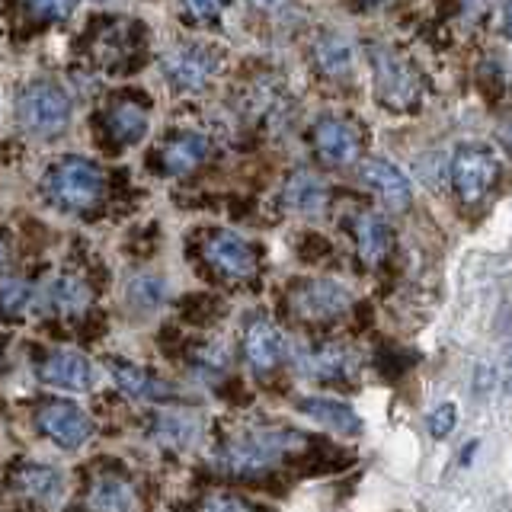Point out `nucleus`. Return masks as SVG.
Here are the masks:
<instances>
[{
    "label": "nucleus",
    "mask_w": 512,
    "mask_h": 512,
    "mask_svg": "<svg viewBox=\"0 0 512 512\" xmlns=\"http://www.w3.org/2000/svg\"><path fill=\"white\" fill-rule=\"evenodd\" d=\"M311 445V439L298 429L285 426H256L247 432H237L224 445H218V452L212 464L228 477H263L269 471H276L285 458L301 455Z\"/></svg>",
    "instance_id": "1"
},
{
    "label": "nucleus",
    "mask_w": 512,
    "mask_h": 512,
    "mask_svg": "<svg viewBox=\"0 0 512 512\" xmlns=\"http://www.w3.org/2000/svg\"><path fill=\"white\" fill-rule=\"evenodd\" d=\"M42 192L64 212H87L103 196V173L87 157H64L45 173Z\"/></svg>",
    "instance_id": "2"
},
{
    "label": "nucleus",
    "mask_w": 512,
    "mask_h": 512,
    "mask_svg": "<svg viewBox=\"0 0 512 512\" xmlns=\"http://www.w3.org/2000/svg\"><path fill=\"white\" fill-rule=\"evenodd\" d=\"M372 77H375V96L381 106L394 112H407L420 103L423 96V80L416 74L413 64L397 55L394 48L375 45L372 48Z\"/></svg>",
    "instance_id": "3"
},
{
    "label": "nucleus",
    "mask_w": 512,
    "mask_h": 512,
    "mask_svg": "<svg viewBox=\"0 0 512 512\" xmlns=\"http://www.w3.org/2000/svg\"><path fill=\"white\" fill-rule=\"evenodd\" d=\"M16 116L29 135L36 138H55L71 122V96L58 84H29L20 100H16Z\"/></svg>",
    "instance_id": "4"
},
{
    "label": "nucleus",
    "mask_w": 512,
    "mask_h": 512,
    "mask_svg": "<svg viewBox=\"0 0 512 512\" xmlns=\"http://www.w3.org/2000/svg\"><path fill=\"white\" fill-rule=\"evenodd\" d=\"M496 173H500V164H496V154L487 144L468 141L452 157V186L458 192V199L468 205L487 196L496 183Z\"/></svg>",
    "instance_id": "5"
},
{
    "label": "nucleus",
    "mask_w": 512,
    "mask_h": 512,
    "mask_svg": "<svg viewBox=\"0 0 512 512\" xmlns=\"http://www.w3.org/2000/svg\"><path fill=\"white\" fill-rule=\"evenodd\" d=\"M292 311L308 320V324H327V320H336L349 311L352 304V292L343 282L333 279H308L292 288Z\"/></svg>",
    "instance_id": "6"
},
{
    "label": "nucleus",
    "mask_w": 512,
    "mask_h": 512,
    "mask_svg": "<svg viewBox=\"0 0 512 512\" xmlns=\"http://www.w3.org/2000/svg\"><path fill=\"white\" fill-rule=\"evenodd\" d=\"M36 426L45 439H52L61 448L87 445L96 432L93 416L77 404H68V400H48V404H42L36 410Z\"/></svg>",
    "instance_id": "7"
},
{
    "label": "nucleus",
    "mask_w": 512,
    "mask_h": 512,
    "mask_svg": "<svg viewBox=\"0 0 512 512\" xmlns=\"http://www.w3.org/2000/svg\"><path fill=\"white\" fill-rule=\"evenodd\" d=\"M202 256L215 272H221L224 279H234V282L250 279L256 272V266H260L256 250L234 231H212L208 234L205 244H202Z\"/></svg>",
    "instance_id": "8"
},
{
    "label": "nucleus",
    "mask_w": 512,
    "mask_h": 512,
    "mask_svg": "<svg viewBox=\"0 0 512 512\" xmlns=\"http://www.w3.org/2000/svg\"><path fill=\"white\" fill-rule=\"evenodd\" d=\"M288 356V343L282 330L269 317L253 314L244 324V359L256 375H269Z\"/></svg>",
    "instance_id": "9"
},
{
    "label": "nucleus",
    "mask_w": 512,
    "mask_h": 512,
    "mask_svg": "<svg viewBox=\"0 0 512 512\" xmlns=\"http://www.w3.org/2000/svg\"><path fill=\"white\" fill-rule=\"evenodd\" d=\"M218 71V58L202 45H180L164 55V74L176 90H202Z\"/></svg>",
    "instance_id": "10"
},
{
    "label": "nucleus",
    "mask_w": 512,
    "mask_h": 512,
    "mask_svg": "<svg viewBox=\"0 0 512 512\" xmlns=\"http://www.w3.org/2000/svg\"><path fill=\"white\" fill-rule=\"evenodd\" d=\"M292 365L301 378L314 381H333L346 378L352 372V352L343 343H314V346H298L292 352Z\"/></svg>",
    "instance_id": "11"
},
{
    "label": "nucleus",
    "mask_w": 512,
    "mask_h": 512,
    "mask_svg": "<svg viewBox=\"0 0 512 512\" xmlns=\"http://www.w3.org/2000/svg\"><path fill=\"white\" fill-rule=\"evenodd\" d=\"M39 378L64 391H90L96 384V368L87 356H80V352L58 349V352H48L42 359Z\"/></svg>",
    "instance_id": "12"
},
{
    "label": "nucleus",
    "mask_w": 512,
    "mask_h": 512,
    "mask_svg": "<svg viewBox=\"0 0 512 512\" xmlns=\"http://www.w3.org/2000/svg\"><path fill=\"white\" fill-rule=\"evenodd\" d=\"M314 151L330 167H346L359 157V135L343 119L324 116L314 125Z\"/></svg>",
    "instance_id": "13"
},
{
    "label": "nucleus",
    "mask_w": 512,
    "mask_h": 512,
    "mask_svg": "<svg viewBox=\"0 0 512 512\" xmlns=\"http://www.w3.org/2000/svg\"><path fill=\"white\" fill-rule=\"evenodd\" d=\"M362 183L375 192V196L388 205V208H407L410 199H413V183L410 176L388 164V160H368V164H362Z\"/></svg>",
    "instance_id": "14"
},
{
    "label": "nucleus",
    "mask_w": 512,
    "mask_h": 512,
    "mask_svg": "<svg viewBox=\"0 0 512 512\" xmlns=\"http://www.w3.org/2000/svg\"><path fill=\"white\" fill-rule=\"evenodd\" d=\"M298 413L308 416L311 423L317 426H327L340 436H359L362 432V416L352 410L346 400H336V397H298Z\"/></svg>",
    "instance_id": "15"
},
{
    "label": "nucleus",
    "mask_w": 512,
    "mask_h": 512,
    "mask_svg": "<svg viewBox=\"0 0 512 512\" xmlns=\"http://www.w3.org/2000/svg\"><path fill=\"white\" fill-rule=\"evenodd\" d=\"M202 436V423L199 416H192L186 410H164L151 420V439L164 448H173V452H183V448H192Z\"/></svg>",
    "instance_id": "16"
},
{
    "label": "nucleus",
    "mask_w": 512,
    "mask_h": 512,
    "mask_svg": "<svg viewBox=\"0 0 512 512\" xmlns=\"http://www.w3.org/2000/svg\"><path fill=\"white\" fill-rule=\"evenodd\" d=\"M84 506H87V512H135L138 509V493L125 477L103 474V477H96L90 484Z\"/></svg>",
    "instance_id": "17"
},
{
    "label": "nucleus",
    "mask_w": 512,
    "mask_h": 512,
    "mask_svg": "<svg viewBox=\"0 0 512 512\" xmlns=\"http://www.w3.org/2000/svg\"><path fill=\"white\" fill-rule=\"evenodd\" d=\"M352 231H356V244H359V256L365 263H381L384 256L394 247V231L391 224L384 221L375 212H359L356 221H352Z\"/></svg>",
    "instance_id": "18"
},
{
    "label": "nucleus",
    "mask_w": 512,
    "mask_h": 512,
    "mask_svg": "<svg viewBox=\"0 0 512 512\" xmlns=\"http://www.w3.org/2000/svg\"><path fill=\"white\" fill-rule=\"evenodd\" d=\"M16 490H20L26 500L48 506L61 500L64 477L52 464H26V468L16 471Z\"/></svg>",
    "instance_id": "19"
},
{
    "label": "nucleus",
    "mask_w": 512,
    "mask_h": 512,
    "mask_svg": "<svg viewBox=\"0 0 512 512\" xmlns=\"http://www.w3.org/2000/svg\"><path fill=\"white\" fill-rule=\"evenodd\" d=\"M282 199L298 215H320V212H324V205H327V186H324V180H320L317 173L298 170V173L288 176Z\"/></svg>",
    "instance_id": "20"
},
{
    "label": "nucleus",
    "mask_w": 512,
    "mask_h": 512,
    "mask_svg": "<svg viewBox=\"0 0 512 512\" xmlns=\"http://www.w3.org/2000/svg\"><path fill=\"white\" fill-rule=\"evenodd\" d=\"M45 301H48V308H52L58 317H80L90 308V285L80 276L64 272V276L48 282Z\"/></svg>",
    "instance_id": "21"
},
{
    "label": "nucleus",
    "mask_w": 512,
    "mask_h": 512,
    "mask_svg": "<svg viewBox=\"0 0 512 512\" xmlns=\"http://www.w3.org/2000/svg\"><path fill=\"white\" fill-rule=\"evenodd\" d=\"M212 154V144H208L205 135H196V132H186V135H176L164 144V151H160V160H164L167 173H192L202 160Z\"/></svg>",
    "instance_id": "22"
},
{
    "label": "nucleus",
    "mask_w": 512,
    "mask_h": 512,
    "mask_svg": "<svg viewBox=\"0 0 512 512\" xmlns=\"http://www.w3.org/2000/svg\"><path fill=\"white\" fill-rule=\"evenodd\" d=\"M109 372H112V381H116V388L132 400H160V397L170 394V388L164 381H157L154 375H148L144 368H138L132 362L112 359Z\"/></svg>",
    "instance_id": "23"
},
{
    "label": "nucleus",
    "mask_w": 512,
    "mask_h": 512,
    "mask_svg": "<svg viewBox=\"0 0 512 512\" xmlns=\"http://www.w3.org/2000/svg\"><path fill=\"white\" fill-rule=\"evenodd\" d=\"M106 125L116 141L135 144V141H141L144 132H148V112H144L138 103H116L109 109Z\"/></svg>",
    "instance_id": "24"
},
{
    "label": "nucleus",
    "mask_w": 512,
    "mask_h": 512,
    "mask_svg": "<svg viewBox=\"0 0 512 512\" xmlns=\"http://www.w3.org/2000/svg\"><path fill=\"white\" fill-rule=\"evenodd\" d=\"M314 61L327 77H346L352 71V45L343 36L330 32L314 45Z\"/></svg>",
    "instance_id": "25"
},
{
    "label": "nucleus",
    "mask_w": 512,
    "mask_h": 512,
    "mask_svg": "<svg viewBox=\"0 0 512 512\" xmlns=\"http://www.w3.org/2000/svg\"><path fill=\"white\" fill-rule=\"evenodd\" d=\"M32 304V288L23 279L0 282V317H23Z\"/></svg>",
    "instance_id": "26"
},
{
    "label": "nucleus",
    "mask_w": 512,
    "mask_h": 512,
    "mask_svg": "<svg viewBox=\"0 0 512 512\" xmlns=\"http://www.w3.org/2000/svg\"><path fill=\"white\" fill-rule=\"evenodd\" d=\"M128 301H135L138 308H157L164 301V282L154 276H141L128 285Z\"/></svg>",
    "instance_id": "27"
},
{
    "label": "nucleus",
    "mask_w": 512,
    "mask_h": 512,
    "mask_svg": "<svg viewBox=\"0 0 512 512\" xmlns=\"http://www.w3.org/2000/svg\"><path fill=\"white\" fill-rule=\"evenodd\" d=\"M192 368H196L202 378L218 381L224 375V368H228V356H224L218 346H202L196 352V359H192Z\"/></svg>",
    "instance_id": "28"
},
{
    "label": "nucleus",
    "mask_w": 512,
    "mask_h": 512,
    "mask_svg": "<svg viewBox=\"0 0 512 512\" xmlns=\"http://www.w3.org/2000/svg\"><path fill=\"white\" fill-rule=\"evenodd\" d=\"M199 512H260L253 509L244 496H234V493H208L205 500L199 503Z\"/></svg>",
    "instance_id": "29"
},
{
    "label": "nucleus",
    "mask_w": 512,
    "mask_h": 512,
    "mask_svg": "<svg viewBox=\"0 0 512 512\" xmlns=\"http://www.w3.org/2000/svg\"><path fill=\"white\" fill-rule=\"evenodd\" d=\"M426 426H429V432L436 439H448V436H452V429L458 426V410H455V404H442L439 410H432Z\"/></svg>",
    "instance_id": "30"
},
{
    "label": "nucleus",
    "mask_w": 512,
    "mask_h": 512,
    "mask_svg": "<svg viewBox=\"0 0 512 512\" xmlns=\"http://www.w3.org/2000/svg\"><path fill=\"white\" fill-rule=\"evenodd\" d=\"M26 4L32 7V13L42 16V20H64L77 0H26Z\"/></svg>",
    "instance_id": "31"
},
{
    "label": "nucleus",
    "mask_w": 512,
    "mask_h": 512,
    "mask_svg": "<svg viewBox=\"0 0 512 512\" xmlns=\"http://www.w3.org/2000/svg\"><path fill=\"white\" fill-rule=\"evenodd\" d=\"M183 4L192 16H196V20H212V16L221 13L224 0H183Z\"/></svg>",
    "instance_id": "32"
},
{
    "label": "nucleus",
    "mask_w": 512,
    "mask_h": 512,
    "mask_svg": "<svg viewBox=\"0 0 512 512\" xmlns=\"http://www.w3.org/2000/svg\"><path fill=\"white\" fill-rule=\"evenodd\" d=\"M493 384H496V368L493 365H477V372H474V394L487 397L493 391Z\"/></svg>",
    "instance_id": "33"
},
{
    "label": "nucleus",
    "mask_w": 512,
    "mask_h": 512,
    "mask_svg": "<svg viewBox=\"0 0 512 512\" xmlns=\"http://www.w3.org/2000/svg\"><path fill=\"white\" fill-rule=\"evenodd\" d=\"M247 4L253 10H260V13H279L288 4V0H247Z\"/></svg>",
    "instance_id": "34"
},
{
    "label": "nucleus",
    "mask_w": 512,
    "mask_h": 512,
    "mask_svg": "<svg viewBox=\"0 0 512 512\" xmlns=\"http://www.w3.org/2000/svg\"><path fill=\"white\" fill-rule=\"evenodd\" d=\"M7 256H10V247H7V240H4V237H0V266H4V263H7Z\"/></svg>",
    "instance_id": "35"
},
{
    "label": "nucleus",
    "mask_w": 512,
    "mask_h": 512,
    "mask_svg": "<svg viewBox=\"0 0 512 512\" xmlns=\"http://www.w3.org/2000/svg\"><path fill=\"white\" fill-rule=\"evenodd\" d=\"M468 4H471V7H474V4H477V0H468Z\"/></svg>",
    "instance_id": "36"
}]
</instances>
